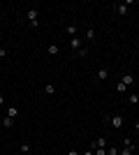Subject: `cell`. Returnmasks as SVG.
<instances>
[{
  "mask_svg": "<svg viewBox=\"0 0 139 155\" xmlns=\"http://www.w3.org/2000/svg\"><path fill=\"white\" fill-rule=\"evenodd\" d=\"M28 21H30V26L33 28H37L40 26V9H37V7H33V9H28Z\"/></svg>",
  "mask_w": 139,
  "mask_h": 155,
  "instance_id": "obj_1",
  "label": "cell"
},
{
  "mask_svg": "<svg viewBox=\"0 0 139 155\" xmlns=\"http://www.w3.org/2000/svg\"><path fill=\"white\" fill-rule=\"evenodd\" d=\"M114 12L118 14V16H127V12H130V9H127L125 2H118V5H114Z\"/></svg>",
  "mask_w": 139,
  "mask_h": 155,
  "instance_id": "obj_2",
  "label": "cell"
},
{
  "mask_svg": "<svg viewBox=\"0 0 139 155\" xmlns=\"http://www.w3.org/2000/svg\"><path fill=\"white\" fill-rule=\"evenodd\" d=\"M111 127L114 130H121V127H123V116H118V114L111 116Z\"/></svg>",
  "mask_w": 139,
  "mask_h": 155,
  "instance_id": "obj_3",
  "label": "cell"
},
{
  "mask_svg": "<svg viewBox=\"0 0 139 155\" xmlns=\"http://www.w3.org/2000/svg\"><path fill=\"white\" fill-rule=\"evenodd\" d=\"M81 46H84V42H81V37H72V39H70V49H74V51H79Z\"/></svg>",
  "mask_w": 139,
  "mask_h": 155,
  "instance_id": "obj_4",
  "label": "cell"
},
{
  "mask_svg": "<svg viewBox=\"0 0 139 155\" xmlns=\"http://www.w3.org/2000/svg\"><path fill=\"white\" fill-rule=\"evenodd\" d=\"M107 77H109V70H107V67H100L98 70V81H104Z\"/></svg>",
  "mask_w": 139,
  "mask_h": 155,
  "instance_id": "obj_5",
  "label": "cell"
},
{
  "mask_svg": "<svg viewBox=\"0 0 139 155\" xmlns=\"http://www.w3.org/2000/svg\"><path fill=\"white\" fill-rule=\"evenodd\" d=\"M46 51H49V56H58V53H60V46L58 44H49Z\"/></svg>",
  "mask_w": 139,
  "mask_h": 155,
  "instance_id": "obj_6",
  "label": "cell"
},
{
  "mask_svg": "<svg viewBox=\"0 0 139 155\" xmlns=\"http://www.w3.org/2000/svg\"><path fill=\"white\" fill-rule=\"evenodd\" d=\"M121 81H123L125 86H132V84H134V77H132V74H123V79H121Z\"/></svg>",
  "mask_w": 139,
  "mask_h": 155,
  "instance_id": "obj_7",
  "label": "cell"
},
{
  "mask_svg": "<svg viewBox=\"0 0 139 155\" xmlns=\"http://www.w3.org/2000/svg\"><path fill=\"white\" fill-rule=\"evenodd\" d=\"M12 125H14V118H9V116H5V118H2V127H5V130H9Z\"/></svg>",
  "mask_w": 139,
  "mask_h": 155,
  "instance_id": "obj_8",
  "label": "cell"
},
{
  "mask_svg": "<svg viewBox=\"0 0 139 155\" xmlns=\"http://www.w3.org/2000/svg\"><path fill=\"white\" fill-rule=\"evenodd\" d=\"M95 35H98V32H95V28H88V30H86V39H88V42H93V39H95Z\"/></svg>",
  "mask_w": 139,
  "mask_h": 155,
  "instance_id": "obj_9",
  "label": "cell"
},
{
  "mask_svg": "<svg viewBox=\"0 0 139 155\" xmlns=\"http://www.w3.org/2000/svg\"><path fill=\"white\" fill-rule=\"evenodd\" d=\"M7 116H9V118H16V116H19V109H16V107H9V109H7Z\"/></svg>",
  "mask_w": 139,
  "mask_h": 155,
  "instance_id": "obj_10",
  "label": "cell"
},
{
  "mask_svg": "<svg viewBox=\"0 0 139 155\" xmlns=\"http://www.w3.org/2000/svg\"><path fill=\"white\" fill-rule=\"evenodd\" d=\"M44 93H46V95H53V93H56V86H53V84H46L44 86Z\"/></svg>",
  "mask_w": 139,
  "mask_h": 155,
  "instance_id": "obj_11",
  "label": "cell"
},
{
  "mask_svg": "<svg viewBox=\"0 0 139 155\" xmlns=\"http://www.w3.org/2000/svg\"><path fill=\"white\" fill-rule=\"evenodd\" d=\"M127 102H130V104H139V95H137V93L127 95Z\"/></svg>",
  "mask_w": 139,
  "mask_h": 155,
  "instance_id": "obj_12",
  "label": "cell"
},
{
  "mask_svg": "<svg viewBox=\"0 0 139 155\" xmlns=\"http://www.w3.org/2000/svg\"><path fill=\"white\" fill-rule=\"evenodd\" d=\"M19 150H21V155H23V153H30V143H26V141H23V143L19 146Z\"/></svg>",
  "mask_w": 139,
  "mask_h": 155,
  "instance_id": "obj_13",
  "label": "cell"
},
{
  "mask_svg": "<svg viewBox=\"0 0 139 155\" xmlns=\"http://www.w3.org/2000/svg\"><path fill=\"white\" fill-rule=\"evenodd\" d=\"M88 56V49H84V46H81L79 51H77V58H86Z\"/></svg>",
  "mask_w": 139,
  "mask_h": 155,
  "instance_id": "obj_14",
  "label": "cell"
},
{
  "mask_svg": "<svg viewBox=\"0 0 139 155\" xmlns=\"http://www.w3.org/2000/svg\"><path fill=\"white\" fill-rule=\"evenodd\" d=\"M67 35H70V37H77V26H67Z\"/></svg>",
  "mask_w": 139,
  "mask_h": 155,
  "instance_id": "obj_15",
  "label": "cell"
},
{
  "mask_svg": "<svg viewBox=\"0 0 139 155\" xmlns=\"http://www.w3.org/2000/svg\"><path fill=\"white\" fill-rule=\"evenodd\" d=\"M125 88H127V86L123 84V81H118V84H116V91H118V93H125Z\"/></svg>",
  "mask_w": 139,
  "mask_h": 155,
  "instance_id": "obj_16",
  "label": "cell"
},
{
  "mask_svg": "<svg viewBox=\"0 0 139 155\" xmlns=\"http://www.w3.org/2000/svg\"><path fill=\"white\" fill-rule=\"evenodd\" d=\"M121 155H134V148H125V146H123V150H121Z\"/></svg>",
  "mask_w": 139,
  "mask_h": 155,
  "instance_id": "obj_17",
  "label": "cell"
},
{
  "mask_svg": "<svg viewBox=\"0 0 139 155\" xmlns=\"http://www.w3.org/2000/svg\"><path fill=\"white\" fill-rule=\"evenodd\" d=\"M7 56H9V51H7L5 46H0V58H7Z\"/></svg>",
  "mask_w": 139,
  "mask_h": 155,
  "instance_id": "obj_18",
  "label": "cell"
},
{
  "mask_svg": "<svg viewBox=\"0 0 139 155\" xmlns=\"http://www.w3.org/2000/svg\"><path fill=\"white\" fill-rule=\"evenodd\" d=\"M93 153H95V155H107V148H95Z\"/></svg>",
  "mask_w": 139,
  "mask_h": 155,
  "instance_id": "obj_19",
  "label": "cell"
},
{
  "mask_svg": "<svg viewBox=\"0 0 139 155\" xmlns=\"http://www.w3.org/2000/svg\"><path fill=\"white\" fill-rule=\"evenodd\" d=\"M81 155H95V153H93V148H86V153H81Z\"/></svg>",
  "mask_w": 139,
  "mask_h": 155,
  "instance_id": "obj_20",
  "label": "cell"
},
{
  "mask_svg": "<svg viewBox=\"0 0 139 155\" xmlns=\"http://www.w3.org/2000/svg\"><path fill=\"white\" fill-rule=\"evenodd\" d=\"M2 104H5V97H2V95H0V107H2Z\"/></svg>",
  "mask_w": 139,
  "mask_h": 155,
  "instance_id": "obj_21",
  "label": "cell"
},
{
  "mask_svg": "<svg viewBox=\"0 0 139 155\" xmlns=\"http://www.w3.org/2000/svg\"><path fill=\"white\" fill-rule=\"evenodd\" d=\"M70 155H81V153H77V150H70Z\"/></svg>",
  "mask_w": 139,
  "mask_h": 155,
  "instance_id": "obj_22",
  "label": "cell"
},
{
  "mask_svg": "<svg viewBox=\"0 0 139 155\" xmlns=\"http://www.w3.org/2000/svg\"><path fill=\"white\" fill-rule=\"evenodd\" d=\"M134 130H137V132H139V120H137V123H134Z\"/></svg>",
  "mask_w": 139,
  "mask_h": 155,
  "instance_id": "obj_23",
  "label": "cell"
},
{
  "mask_svg": "<svg viewBox=\"0 0 139 155\" xmlns=\"http://www.w3.org/2000/svg\"><path fill=\"white\" fill-rule=\"evenodd\" d=\"M134 143H137V146H139V132H137V139H134Z\"/></svg>",
  "mask_w": 139,
  "mask_h": 155,
  "instance_id": "obj_24",
  "label": "cell"
},
{
  "mask_svg": "<svg viewBox=\"0 0 139 155\" xmlns=\"http://www.w3.org/2000/svg\"><path fill=\"white\" fill-rule=\"evenodd\" d=\"M0 23H2V7H0Z\"/></svg>",
  "mask_w": 139,
  "mask_h": 155,
  "instance_id": "obj_25",
  "label": "cell"
},
{
  "mask_svg": "<svg viewBox=\"0 0 139 155\" xmlns=\"http://www.w3.org/2000/svg\"><path fill=\"white\" fill-rule=\"evenodd\" d=\"M23 155H30V153H23Z\"/></svg>",
  "mask_w": 139,
  "mask_h": 155,
  "instance_id": "obj_26",
  "label": "cell"
}]
</instances>
